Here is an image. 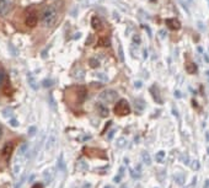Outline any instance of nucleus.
Instances as JSON below:
<instances>
[{"label":"nucleus","instance_id":"1","mask_svg":"<svg viewBox=\"0 0 209 188\" xmlns=\"http://www.w3.org/2000/svg\"><path fill=\"white\" fill-rule=\"evenodd\" d=\"M58 18V11L54 6H47L41 13V22L44 27H52L57 22Z\"/></svg>","mask_w":209,"mask_h":188},{"label":"nucleus","instance_id":"2","mask_svg":"<svg viewBox=\"0 0 209 188\" xmlns=\"http://www.w3.org/2000/svg\"><path fill=\"white\" fill-rule=\"evenodd\" d=\"M0 87L4 91L5 95L10 96L13 94V87H11V84L9 81V76H8V74L5 73L4 69H0Z\"/></svg>","mask_w":209,"mask_h":188},{"label":"nucleus","instance_id":"3","mask_svg":"<svg viewBox=\"0 0 209 188\" xmlns=\"http://www.w3.org/2000/svg\"><path fill=\"white\" fill-rule=\"evenodd\" d=\"M115 113L117 116H127V114H129L130 113V107H129L128 101L124 100V99L120 100L115 106Z\"/></svg>","mask_w":209,"mask_h":188},{"label":"nucleus","instance_id":"4","mask_svg":"<svg viewBox=\"0 0 209 188\" xmlns=\"http://www.w3.org/2000/svg\"><path fill=\"white\" fill-rule=\"evenodd\" d=\"M118 99V94L115 90H104L99 95V100L104 103H112Z\"/></svg>","mask_w":209,"mask_h":188},{"label":"nucleus","instance_id":"5","mask_svg":"<svg viewBox=\"0 0 209 188\" xmlns=\"http://www.w3.org/2000/svg\"><path fill=\"white\" fill-rule=\"evenodd\" d=\"M13 150H14V144L11 143V141H8V143H5L4 144V146H3V149H1V157L5 160V161H9V159L11 157V153H13Z\"/></svg>","mask_w":209,"mask_h":188},{"label":"nucleus","instance_id":"6","mask_svg":"<svg viewBox=\"0 0 209 188\" xmlns=\"http://www.w3.org/2000/svg\"><path fill=\"white\" fill-rule=\"evenodd\" d=\"M25 23H26V26H28V27H36L37 26V23H38V17L36 15V13H28L27 15H26V18H25Z\"/></svg>","mask_w":209,"mask_h":188},{"label":"nucleus","instance_id":"7","mask_svg":"<svg viewBox=\"0 0 209 188\" xmlns=\"http://www.w3.org/2000/svg\"><path fill=\"white\" fill-rule=\"evenodd\" d=\"M165 23L167 25V27L170 30H174V31H177V30L181 28V22L177 18H166Z\"/></svg>","mask_w":209,"mask_h":188},{"label":"nucleus","instance_id":"8","mask_svg":"<svg viewBox=\"0 0 209 188\" xmlns=\"http://www.w3.org/2000/svg\"><path fill=\"white\" fill-rule=\"evenodd\" d=\"M27 154H28V144H27V143H23V144L18 148V155H16V159H15V160H18L20 157H21V160H25Z\"/></svg>","mask_w":209,"mask_h":188},{"label":"nucleus","instance_id":"9","mask_svg":"<svg viewBox=\"0 0 209 188\" xmlns=\"http://www.w3.org/2000/svg\"><path fill=\"white\" fill-rule=\"evenodd\" d=\"M150 94H151V96H153V99H154V101L159 104H161L162 102V99H161V95H160V91H159V89H157L156 85H153L150 87Z\"/></svg>","mask_w":209,"mask_h":188},{"label":"nucleus","instance_id":"10","mask_svg":"<svg viewBox=\"0 0 209 188\" xmlns=\"http://www.w3.org/2000/svg\"><path fill=\"white\" fill-rule=\"evenodd\" d=\"M10 9H11V3H10V0L0 3V16H6V15L10 13Z\"/></svg>","mask_w":209,"mask_h":188},{"label":"nucleus","instance_id":"11","mask_svg":"<svg viewBox=\"0 0 209 188\" xmlns=\"http://www.w3.org/2000/svg\"><path fill=\"white\" fill-rule=\"evenodd\" d=\"M91 26L95 31H101L104 28V23H102V20L100 17L94 16L91 18Z\"/></svg>","mask_w":209,"mask_h":188},{"label":"nucleus","instance_id":"12","mask_svg":"<svg viewBox=\"0 0 209 188\" xmlns=\"http://www.w3.org/2000/svg\"><path fill=\"white\" fill-rule=\"evenodd\" d=\"M71 76H73L74 79H76V80H83V79H84V76H85V71H84V69L83 68L76 67V68L73 70Z\"/></svg>","mask_w":209,"mask_h":188},{"label":"nucleus","instance_id":"13","mask_svg":"<svg viewBox=\"0 0 209 188\" xmlns=\"http://www.w3.org/2000/svg\"><path fill=\"white\" fill-rule=\"evenodd\" d=\"M96 109H97V112H99V114L101 116V117H107L108 116V108L104 106V103H97L96 104Z\"/></svg>","mask_w":209,"mask_h":188},{"label":"nucleus","instance_id":"14","mask_svg":"<svg viewBox=\"0 0 209 188\" xmlns=\"http://www.w3.org/2000/svg\"><path fill=\"white\" fill-rule=\"evenodd\" d=\"M54 144H55V137H54V134H51L48 139H47V144H46V150L47 151H51L53 149V146H54Z\"/></svg>","mask_w":209,"mask_h":188},{"label":"nucleus","instance_id":"15","mask_svg":"<svg viewBox=\"0 0 209 188\" xmlns=\"http://www.w3.org/2000/svg\"><path fill=\"white\" fill-rule=\"evenodd\" d=\"M27 80H28V85L31 86L32 90H38V83H37V80L35 79L33 75L28 74V75H27Z\"/></svg>","mask_w":209,"mask_h":188},{"label":"nucleus","instance_id":"16","mask_svg":"<svg viewBox=\"0 0 209 188\" xmlns=\"http://www.w3.org/2000/svg\"><path fill=\"white\" fill-rule=\"evenodd\" d=\"M197 65L194 64V63H192V62H187V64H186V71L188 73V74H196L197 73Z\"/></svg>","mask_w":209,"mask_h":188},{"label":"nucleus","instance_id":"17","mask_svg":"<svg viewBox=\"0 0 209 188\" xmlns=\"http://www.w3.org/2000/svg\"><path fill=\"white\" fill-rule=\"evenodd\" d=\"M53 176H54V172H53V170H46V171L43 172L44 182H46V183H49V182L52 181Z\"/></svg>","mask_w":209,"mask_h":188},{"label":"nucleus","instance_id":"18","mask_svg":"<svg viewBox=\"0 0 209 188\" xmlns=\"http://www.w3.org/2000/svg\"><path fill=\"white\" fill-rule=\"evenodd\" d=\"M99 46L100 47H110L111 46V41L108 37H100L99 38Z\"/></svg>","mask_w":209,"mask_h":188},{"label":"nucleus","instance_id":"19","mask_svg":"<svg viewBox=\"0 0 209 188\" xmlns=\"http://www.w3.org/2000/svg\"><path fill=\"white\" fill-rule=\"evenodd\" d=\"M100 60L97 59V58H90L89 59V65H90V68H92V69H96V68H99L100 67Z\"/></svg>","mask_w":209,"mask_h":188},{"label":"nucleus","instance_id":"20","mask_svg":"<svg viewBox=\"0 0 209 188\" xmlns=\"http://www.w3.org/2000/svg\"><path fill=\"white\" fill-rule=\"evenodd\" d=\"M85 97H86V89H85L84 86H81V87L79 89V103L84 102Z\"/></svg>","mask_w":209,"mask_h":188},{"label":"nucleus","instance_id":"21","mask_svg":"<svg viewBox=\"0 0 209 188\" xmlns=\"http://www.w3.org/2000/svg\"><path fill=\"white\" fill-rule=\"evenodd\" d=\"M141 167H140L139 165L137 166V169H132L130 170V176L133 177V178H139L140 176H141Z\"/></svg>","mask_w":209,"mask_h":188},{"label":"nucleus","instance_id":"22","mask_svg":"<svg viewBox=\"0 0 209 188\" xmlns=\"http://www.w3.org/2000/svg\"><path fill=\"white\" fill-rule=\"evenodd\" d=\"M134 107H135V109L138 112H141L144 109V107H145V103H144L143 100H135L134 101Z\"/></svg>","mask_w":209,"mask_h":188},{"label":"nucleus","instance_id":"23","mask_svg":"<svg viewBox=\"0 0 209 188\" xmlns=\"http://www.w3.org/2000/svg\"><path fill=\"white\" fill-rule=\"evenodd\" d=\"M58 169L60 171H65V162L63 159V154H60V156L58 157Z\"/></svg>","mask_w":209,"mask_h":188},{"label":"nucleus","instance_id":"24","mask_svg":"<svg viewBox=\"0 0 209 188\" xmlns=\"http://www.w3.org/2000/svg\"><path fill=\"white\" fill-rule=\"evenodd\" d=\"M76 166H78V170H79V171H87V164L83 159L78 161V165H76Z\"/></svg>","mask_w":209,"mask_h":188},{"label":"nucleus","instance_id":"25","mask_svg":"<svg viewBox=\"0 0 209 188\" xmlns=\"http://www.w3.org/2000/svg\"><path fill=\"white\" fill-rule=\"evenodd\" d=\"M141 157H143V161H144L145 165H150L151 164V157H150V155H149L148 151H144L141 154Z\"/></svg>","mask_w":209,"mask_h":188},{"label":"nucleus","instance_id":"26","mask_svg":"<svg viewBox=\"0 0 209 188\" xmlns=\"http://www.w3.org/2000/svg\"><path fill=\"white\" fill-rule=\"evenodd\" d=\"M118 57H120V59H121V62L122 63H124V52H123V47H122V44L120 43L118 44Z\"/></svg>","mask_w":209,"mask_h":188},{"label":"nucleus","instance_id":"27","mask_svg":"<svg viewBox=\"0 0 209 188\" xmlns=\"http://www.w3.org/2000/svg\"><path fill=\"white\" fill-rule=\"evenodd\" d=\"M155 157H156L157 162H164V159H165V151H159Z\"/></svg>","mask_w":209,"mask_h":188},{"label":"nucleus","instance_id":"28","mask_svg":"<svg viewBox=\"0 0 209 188\" xmlns=\"http://www.w3.org/2000/svg\"><path fill=\"white\" fill-rule=\"evenodd\" d=\"M25 180H26V172H23V173H22V176H21V178H20V181H18V183H16V186H15V188H20V187H22V185H23V182H25Z\"/></svg>","mask_w":209,"mask_h":188},{"label":"nucleus","instance_id":"29","mask_svg":"<svg viewBox=\"0 0 209 188\" xmlns=\"http://www.w3.org/2000/svg\"><path fill=\"white\" fill-rule=\"evenodd\" d=\"M123 173H124V169H123V167H121V169H120V173H118V175H117V176H116V177L113 178V181H115L116 183H118V182L121 181V178H122Z\"/></svg>","mask_w":209,"mask_h":188},{"label":"nucleus","instance_id":"30","mask_svg":"<svg viewBox=\"0 0 209 188\" xmlns=\"http://www.w3.org/2000/svg\"><path fill=\"white\" fill-rule=\"evenodd\" d=\"M42 86H44V87H51V86H53V80L52 79H44V80L42 81Z\"/></svg>","mask_w":209,"mask_h":188},{"label":"nucleus","instance_id":"31","mask_svg":"<svg viewBox=\"0 0 209 188\" xmlns=\"http://www.w3.org/2000/svg\"><path fill=\"white\" fill-rule=\"evenodd\" d=\"M1 114H3V117H10L13 114V109L11 108H5Z\"/></svg>","mask_w":209,"mask_h":188},{"label":"nucleus","instance_id":"32","mask_svg":"<svg viewBox=\"0 0 209 188\" xmlns=\"http://www.w3.org/2000/svg\"><path fill=\"white\" fill-rule=\"evenodd\" d=\"M132 41H133V43H134L135 46H139L140 42H141V39H140L139 34H134V36H133V39H132Z\"/></svg>","mask_w":209,"mask_h":188},{"label":"nucleus","instance_id":"33","mask_svg":"<svg viewBox=\"0 0 209 188\" xmlns=\"http://www.w3.org/2000/svg\"><path fill=\"white\" fill-rule=\"evenodd\" d=\"M36 132H37V128H36L35 125H32V127L28 128V135H30V137H33L36 134Z\"/></svg>","mask_w":209,"mask_h":188},{"label":"nucleus","instance_id":"34","mask_svg":"<svg viewBox=\"0 0 209 188\" xmlns=\"http://www.w3.org/2000/svg\"><path fill=\"white\" fill-rule=\"evenodd\" d=\"M124 145H125V139L124 138H120L118 141H117V146L118 148H123Z\"/></svg>","mask_w":209,"mask_h":188},{"label":"nucleus","instance_id":"35","mask_svg":"<svg viewBox=\"0 0 209 188\" xmlns=\"http://www.w3.org/2000/svg\"><path fill=\"white\" fill-rule=\"evenodd\" d=\"M9 124H10L11 127H18V119H15V118H10Z\"/></svg>","mask_w":209,"mask_h":188},{"label":"nucleus","instance_id":"36","mask_svg":"<svg viewBox=\"0 0 209 188\" xmlns=\"http://www.w3.org/2000/svg\"><path fill=\"white\" fill-rule=\"evenodd\" d=\"M96 76H97L99 79H101V80H104V81H106V80H107V76H106L104 74H101V73H100V74H96Z\"/></svg>","mask_w":209,"mask_h":188},{"label":"nucleus","instance_id":"37","mask_svg":"<svg viewBox=\"0 0 209 188\" xmlns=\"http://www.w3.org/2000/svg\"><path fill=\"white\" fill-rule=\"evenodd\" d=\"M101 0H87V4L90 5H95V4H99Z\"/></svg>","mask_w":209,"mask_h":188},{"label":"nucleus","instance_id":"38","mask_svg":"<svg viewBox=\"0 0 209 188\" xmlns=\"http://www.w3.org/2000/svg\"><path fill=\"white\" fill-rule=\"evenodd\" d=\"M141 85H143V84H141V81H135V83H134V86H135L137 89H140Z\"/></svg>","mask_w":209,"mask_h":188},{"label":"nucleus","instance_id":"39","mask_svg":"<svg viewBox=\"0 0 209 188\" xmlns=\"http://www.w3.org/2000/svg\"><path fill=\"white\" fill-rule=\"evenodd\" d=\"M175 96H176L177 99H181V97H182V94H181L180 91H175Z\"/></svg>","mask_w":209,"mask_h":188},{"label":"nucleus","instance_id":"40","mask_svg":"<svg viewBox=\"0 0 209 188\" xmlns=\"http://www.w3.org/2000/svg\"><path fill=\"white\" fill-rule=\"evenodd\" d=\"M115 132H116V130H111V133H108V139H112V138H113V135H115Z\"/></svg>","mask_w":209,"mask_h":188},{"label":"nucleus","instance_id":"41","mask_svg":"<svg viewBox=\"0 0 209 188\" xmlns=\"http://www.w3.org/2000/svg\"><path fill=\"white\" fill-rule=\"evenodd\" d=\"M160 37H161V38H165V37H166V31H160Z\"/></svg>","mask_w":209,"mask_h":188},{"label":"nucleus","instance_id":"42","mask_svg":"<svg viewBox=\"0 0 209 188\" xmlns=\"http://www.w3.org/2000/svg\"><path fill=\"white\" fill-rule=\"evenodd\" d=\"M203 57H204V60H206V63H209V57L203 52Z\"/></svg>","mask_w":209,"mask_h":188},{"label":"nucleus","instance_id":"43","mask_svg":"<svg viewBox=\"0 0 209 188\" xmlns=\"http://www.w3.org/2000/svg\"><path fill=\"white\" fill-rule=\"evenodd\" d=\"M32 188H42V185H41V183H36Z\"/></svg>","mask_w":209,"mask_h":188},{"label":"nucleus","instance_id":"44","mask_svg":"<svg viewBox=\"0 0 209 188\" xmlns=\"http://www.w3.org/2000/svg\"><path fill=\"white\" fill-rule=\"evenodd\" d=\"M143 53H144V54H143V57H144V59H145V58L148 57V52H146V49H144V52H143Z\"/></svg>","mask_w":209,"mask_h":188},{"label":"nucleus","instance_id":"45","mask_svg":"<svg viewBox=\"0 0 209 188\" xmlns=\"http://www.w3.org/2000/svg\"><path fill=\"white\" fill-rule=\"evenodd\" d=\"M197 51L199 52L201 54H203V48H202V47H198V48H197Z\"/></svg>","mask_w":209,"mask_h":188},{"label":"nucleus","instance_id":"46","mask_svg":"<svg viewBox=\"0 0 209 188\" xmlns=\"http://www.w3.org/2000/svg\"><path fill=\"white\" fill-rule=\"evenodd\" d=\"M3 137V128H1V125H0V139Z\"/></svg>","mask_w":209,"mask_h":188},{"label":"nucleus","instance_id":"47","mask_svg":"<svg viewBox=\"0 0 209 188\" xmlns=\"http://www.w3.org/2000/svg\"><path fill=\"white\" fill-rule=\"evenodd\" d=\"M104 188H113V187H112V186H106Z\"/></svg>","mask_w":209,"mask_h":188},{"label":"nucleus","instance_id":"48","mask_svg":"<svg viewBox=\"0 0 209 188\" xmlns=\"http://www.w3.org/2000/svg\"><path fill=\"white\" fill-rule=\"evenodd\" d=\"M207 75H208V76H209V70H208V71H207Z\"/></svg>","mask_w":209,"mask_h":188},{"label":"nucleus","instance_id":"49","mask_svg":"<svg viewBox=\"0 0 209 188\" xmlns=\"http://www.w3.org/2000/svg\"><path fill=\"white\" fill-rule=\"evenodd\" d=\"M208 154H209V148H208Z\"/></svg>","mask_w":209,"mask_h":188},{"label":"nucleus","instance_id":"50","mask_svg":"<svg viewBox=\"0 0 209 188\" xmlns=\"http://www.w3.org/2000/svg\"><path fill=\"white\" fill-rule=\"evenodd\" d=\"M190 1H192V0H190Z\"/></svg>","mask_w":209,"mask_h":188}]
</instances>
